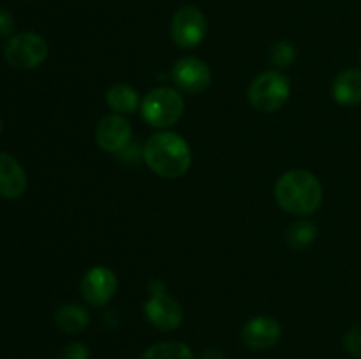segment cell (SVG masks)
<instances>
[{
  "label": "cell",
  "mask_w": 361,
  "mask_h": 359,
  "mask_svg": "<svg viewBox=\"0 0 361 359\" xmlns=\"http://www.w3.org/2000/svg\"><path fill=\"white\" fill-rule=\"evenodd\" d=\"M141 359H194V354L182 341H159L148 347Z\"/></svg>",
  "instance_id": "2e32d148"
},
{
  "label": "cell",
  "mask_w": 361,
  "mask_h": 359,
  "mask_svg": "<svg viewBox=\"0 0 361 359\" xmlns=\"http://www.w3.org/2000/svg\"><path fill=\"white\" fill-rule=\"evenodd\" d=\"M133 137V129L122 115H108L97 123L95 141L108 153H118L126 150Z\"/></svg>",
  "instance_id": "30bf717a"
},
{
  "label": "cell",
  "mask_w": 361,
  "mask_h": 359,
  "mask_svg": "<svg viewBox=\"0 0 361 359\" xmlns=\"http://www.w3.org/2000/svg\"><path fill=\"white\" fill-rule=\"evenodd\" d=\"M106 102L116 115H133L140 106V97L130 84L116 83L106 94Z\"/></svg>",
  "instance_id": "9a60e30c"
},
{
  "label": "cell",
  "mask_w": 361,
  "mask_h": 359,
  "mask_svg": "<svg viewBox=\"0 0 361 359\" xmlns=\"http://www.w3.org/2000/svg\"><path fill=\"white\" fill-rule=\"evenodd\" d=\"M118 282L115 273L106 266H95L81 280V296L92 306H104L115 296Z\"/></svg>",
  "instance_id": "9c48e42d"
},
{
  "label": "cell",
  "mask_w": 361,
  "mask_h": 359,
  "mask_svg": "<svg viewBox=\"0 0 361 359\" xmlns=\"http://www.w3.org/2000/svg\"><path fill=\"white\" fill-rule=\"evenodd\" d=\"M207 18L197 7L183 6L175 13L171 20V39L180 48H196L207 35Z\"/></svg>",
  "instance_id": "52a82bcc"
},
{
  "label": "cell",
  "mask_w": 361,
  "mask_h": 359,
  "mask_svg": "<svg viewBox=\"0 0 361 359\" xmlns=\"http://www.w3.org/2000/svg\"><path fill=\"white\" fill-rule=\"evenodd\" d=\"M14 28V18L9 11L0 9V37H7L13 34Z\"/></svg>",
  "instance_id": "44dd1931"
},
{
  "label": "cell",
  "mask_w": 361,
  "mask_h": 359,
  "mask_svg": "<svg viewBox=\"0 0 361 359\" xmlns=\"http://www.w3.org/2000/svg\"><path fill=\"white\" fill-rule=\"evenodd\" d=\"M360 56H361V49H360Z\"/></svg>",
  "instance_id": "cb8c5ba5"
},
{
  "label": "cell",
  "mask_w": 361,
  "mask_h": 359,
  "mask_svg": "<svg viewBox=\"0 0 361 359\" xmlns=\"http://www.w3.org/2000/svg\"><path fill=\"white\" fill-rule=\"evenodd\" d=\"M275 199L288 213L305 217L319 210L323 203V185L312 172L295 169L277 180Z\"/></svg>",
  "instance_id": "7a4b0ae2"
},
{
  "label": "cell",
  "mask_w": 361,
  "mask_h": 359,
  "mask_svg": "<svg viewBox=\"0 0 361 359\" xmlns=\"http://www.w3.org/2000/svg\"><path fill=\"white\" fill-rule=\"evenodd\" d=\"M27 190V172L9 153L0 151V197L18 199Z\"/></svg>",
  "instance_id": "7c38bea8"
},
{
  "label": "cell",
  "mask_w": 361,
  "mask_h": 359,
  "mask_svg": "<svg viewBox=\"0 0 361 359\" xmlns=\"http://www.w3.org/2000/svg\"><path fill=\"white\" fill-rule=\"evenodd\" d=\"M331 95L342 106L361 104V70H342L331 84Z\"/></svg>",
  "instance_id": "4fadbf2b"
},
{
  "label": "cell",
  "mask_w": 361,
  "mask_h": 359,
  "mask_svg": "<svg viewBox=\"0 0 361 359\" xmlns=\"http://www.w3.org/2000/svg\"><path fill=\"white\" fill-rule=\"evenodd\" d=\"M171 77L175 81L176 88H180L185 94H201L207 90L212 83V73L210 67L203 62V60L196 58V56H185L180 58L178 62L173 65Z\"/></svg>",
  "instance_id": "ba28073f"
},
{
  "label": "cell",
  "mask_w": 361,
  "mask_h": 359,
  "mask_svg": "<svg viewBox=\"0 0 361 359\" xmlns=\"http://www.w3.org/2000/svg\"><path fill=\"white\" fill-rule=\"evenodd\" d=\"M183 108L185 104L178 92L161 87L145 95L141 102V115L148 125L155 129H166V127L175 125L182 118Z\"/></svg>",
  "instance_id": "277c9868"
},
{
  "label": "cell",
  "mask_w": 361,
  "mask_h": 359,
  "mask_svg": "<svg viewBox=\"0 0 361 359\" xmlns=\"http://www.w3.org/2000/svg\"><path fill=\"white\" fill-rule=\"evenodd\" d=\"M317 234V229L312 222L307 220H300L295 222L293 225H289L288 231H286V241L291 248L296 250H303L314 241Z\"/></svg>",
  "instance_id": "e0dca14e"
},
{
  "label": "cell",
  "mask_w": 361,
  "mask_h": 359,
  "mask_svg": "<svg viewBox=\"0 0 361 359\" xmlns=\"http://www.w3.org/2000/svg\"><path fill=\"white\" fill-rule=\"evenodd\" d=\"M143 157L148 168L166 180L182 178L192 162L189 144L175 132H159L148 137Z\"/></svg>",
  "instance_id": "6da1fadb"
},
{
  "label": "cell",
  "mask_w": 361,
  "mask_h": 359,
  "mask_svg": "<svg viewBox=\"0 0 361 359\" xmlns=\"http://www.w3.org/2000/svg\"><path fill=\"white\" fill-rule=\"evenodd\" d=\"M0 134H2V120H0Z\"/></svg>",
  "instance_id": "603a6c76"
},
{
  "label": "cell",
  "mask_w": 361,
  "mask_h": 359,
  "mask_svg": "<svg viewBox=\"0 0 361 359\" xmlns=\"http://www.w3.org/2000/svg\"><path fill=\"white\" fill-rule=\"evenodd\" d=\"M203 359H226V355L221 351H217V348H208L203 354Z\"/></svg>",
  "instance_id": "7402d4cb"
},
{
  "label": "cell",
  "mask_w": 361,
  "mask_h": 359,
  "mask_svg": "<svg viewBox=\"0 0 361 359\" xmlns=\"http://www.w3.org/2000/svg\"><path fill=\"white\" fill-rule=\"evenodd\" d=\"M291 83L281 70H267L249 84L250 106L259 113H275L288 102Z\"/></svg>",
  "instance_id": "3957f363"
},
{
  "label": "cell",
  "mask_w": 361,
  "mask_h": 359,
  "mask_svg": "<svg viewBox=\"0 0 361 359\" xmlns=\"http://www.w3.org/2000/svg\"><path fill=\"white\" fill-rule=\"evenodd\" d=\"M4 56L13 69L32 70L46 60L48 44L41 35L34 32H21L7 41Z\"/></svg>",
  "instance_id": "5b68a950"
},
{
  "label": "cell",
  "mask_w": 361,
  "mask_h": 359,
  "mask_svg": "<svg viewBox=\"0 0 361 359\" xmlns=\"http://www.w3.org/2000/svg\"><path fill=\"white\" fill-rule=\"evenodd\" d=\"M344 348L353 355V358L361 359V324L353 326L351 329L344 334Z\"/></svg>",
  "instance_id": "d6986e66"
},
{
  "label": "cell",
  "mask_w": 361,
  "mask_h": 359,
  "mask_svg": "<svg viewBox=\"0 0 361 359\" xmlns=\"http://www.w3.org/2000/svg\"><path fill=\"white\" fill-rule=\"evenodd\" d=\"M152 294L145 305V315L161 331H175L183 322L182 305L164 291L161 282H152Z\"/></svg>",
  "instance_id": "8992f818"
},
{
  "label": "cell",
  "mask_w": 361,
  "mask_h": 359,
  "mask_svg": "<svg viewBox=\"0 0 361 359\" xmlns=\"http://www.w3.org/2000/svg\"><path fill=\"white\" fill-rule=\"evenodd\" d=\"M55 324L63 333H80L90 324V315L87 310L80 305H62L55 312Z\"/></svg>",
  "instance_id": "5bb4252c"
},
{
  "label": "cell",
  "mask_w": 361,
  "mask_h": 359,
  "mask_svg": "<svg viewBox=\"0 0 361 359\" xmlns=\"http://www.w3.org/2000/svg\"><path fill=\"white\" fill-rule=\"evenodd\" d=\"M60 359H90V351H88V347L85 344L73 341V344L66 345L62 348Z\"/></svg>",
  "instance_id": "ffe728a7"
},
{
  "label": "cell",
  "mask_w": 361,
  "mask_h": 359,
  "mask_svg": "<svg viewBox=\"0 0 361 359\" xmlns=\"http://www.w3.org/2000/svg\"><path fill=\"white\" fill-rule=\"evenodd\" d=\"M282 334V327L274 317L257 315L250 319L242 329L243 344L254 351H267L279 341Z\"/></svg>",
  "instance_id": "8fae6325"
},
{
  "label": "cell",
  "mask_w": 361,
  "mask_h": 359,
  "mask_svg": "<svg viewBox=\"0 0 361 359\" xmlns=\"http://www.w3.org/2000/svg\"><path fill=\"white\" fill-rule=\"evenodd\" d=\"M296 58V49L291 42L288 41H279L275 42V46L271 48V62H274L275 67H284L291 65L293 60Z\"/></svg>",
  "instance_id": "ac0fdd59"
}]
</instances>
